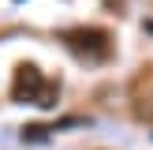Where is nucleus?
Masks as SVG:
<instances>
[{"instance_id":"2","label":"nucleus","mask_w":153,"mask_h":150,"mask_svg":"<svg viewBox=\"0 0 153 150\" xmlns=\"http://www.w3.org/2000/svg\"><path fill=\"white\" fill-rule=\"evenodd\" d=\"M64 45H67L71 52H79V56H86V60H105V56L112 52L108 34H105V30H86V26L64 30Z\"/></svg>"},{"instance_id":"1","label":"nucleus","mask_w":153,"mask_h":150,"mask_svg":"<svg viewBox=\"0 0 153 150\" xmlns=\"http://www.w3.org/2000/svg\"><path fill=\"white\" fill-rule=\"evenodd\" d=\"M11 98H15V101H30V105H52V98H56V82H49L34 64H22L19 75H15Z\"/></svg>"}]
</instances>
